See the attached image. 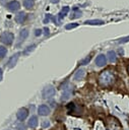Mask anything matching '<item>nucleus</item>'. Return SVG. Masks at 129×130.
<instances>
[{
    "label": "nucleus",
    "mask_w": 129,
    "mask_h": 130,
    "mask_svg": "<svg viewBox=\"0 0 129 130\" xmlns=\"http://www.w3.org/2000/svg\"><path fill=\"white\" fill-rule=\"evenodd\" d=\"M2 75H3V71H2V69H0V81L2 80Z\"/></svg>",
    "instance_id": "c756f323"
},
{
    "label": "nucleus",
    "mask_w": 129,
    "mask_h": 130,
    "mask_svg": "<svg viewBox=\"0 0 129 130\" xmlns=\"http://www.w3.org/2000/svg\"><path fill=\"white\" fill-rule=\"evenodd\" d=\"M18 130H25V126H24L23 124H20V125L18 126Z\"/></svg>",
    "instance_id": "bb28decb"
},
{
    "label": "nucleus",
    "mask_w": 129,
    "mask_h": 130,
    "mask_svg": "<svg viewBox=\"0 0 129 130\" xmlns=\"http://www.w3.org/2000/svg\"><path fill=\"white\" fill-rule=\"evenodd\" d=\"M49 125H50V123H49L48 121H44V122L42 123V126H43V127H48Z\"/></svg>",
    "instance_id": "a878e982"
},
{
    "label": "nucleus",
    "mask_w": 129,
    "mask_h": 130,
    "mask_svg": "<svg viewBox=\"0 0 129 130\" xmlns=\"http://www.w3.org/2000/svg\"><path fill=\"white\" fill-rule=\"evenodd\" d=\"M115 81V75L111 70H104L100 73L98 77V82L103 87H109Z\"/></svg>",
    "instance_id": "f257e3e1"
},
{
    "label": "nucleus",
    "mask_w": 129,
    "mask_h": 130,
    "mask_svg": "<svg viewBox=\"0 0 129 130\" xmlns=\"http://www.w3.org/2000/svg\"><path fill=\"white\" fill-rule=\"evenodd\" d=\"M85 24H93V25H100V24H104L105 22L101 19H91V20H86L84 22Z\"/></svg>",
    "instance_id": "ddd939ff"
},
{
    "label": "nucleus",
    "mask_w": 129,
    "mask_h": 130,
    "mask_svg": "<svg viewBox=\"0 0 129 130\" xmlns=\"http://www.w3.org/2000/svg\"><path fill=\"white\" fill-rule=\"evenodd\" d=\"M34 4H35V1H34V0H23V5H24V7L27 8V9L33 8Z\"/></svg>",
    "instance_id": "dca6fc26"
},
{
    "label": "nucleus",
    "mask_w": 129,
    "mask_h": 130,
    "mask_svg": "<svg viewBox=\"0 0 129 130\" xmlns=\"http://www.w3.org/2000/svg\"><path fill=\"white\" fill-rule=\"evenodd\" d=\"M6 53H7L6 48H5V47H3V46H0V59L4 58V57H5V55H6Z\"/></svg>",
    "instance_id": "6ab92c4d"
},
{
    "label": "nucleus",
    "mask_w": 129,
    "mask_h": 130,
    "mask_svg": "<svg viewBox=\"0 0 129 130\" xmlns=\"http://www.w3.org/2000/svg\"><path fill=\"white\" fill-rule=\"evenodd\" d=\"M38 112H39V114H40L41 116H47V115L50 113V109H49V107L46 106V105H41V106L39 107V109H38Z\"/></svg>",
    "instance_id": "0eeeda50"
},
{
    "label": "nucleus",
    "mask_w": 129,
    "mask_h": 130,
    "mask_svg": "<svg viewBox=\"0 0 129 130\" xmlns=\"http://www.w3.org/2000/svg\"><path fill=\"white\" fill-rule=\"evenodd\" d=\"M37 125H38V118L36 116H31L28 120V126L31 128H35L37 127Z\"/></svg>",
    "instance_id": "f8f14e48"
},
{
    "label": "nucleus",
    "mask_w": 129,
    "mask_h": 130,
    "mask_svg": "<svg viewBox=\"0 0 129 130\" xmlns=\"http://www.w3.org/2000/svg\"><path fill=\"white\" fill-rule=\"evenodd\" d=\"M67 109H68L69 113H72V112H74V110H75V104H73V103H70V104H68V105H67Z\"/></svg>",
    "instance_id": "412c9836"
},
{
    "label": "nucleus",
    "mask_w": 129,
    "mask_h": 130,
    "mask_svg": "<svg viewBox=\"0 0 129 130\" xmlns=\"http://www.w3.org/2000/svg\"><path fill=\"white\" fill-rule=\"evenodd\" d=\"M13 40H14V37L9 31H5V32L1 34V36H0V41L5 45H11Z\"/></svg>",
    "instance_id": "f03ea898"
},
{
    "label": "nucleus",
    "mask_w": 129,
    "mask_h": 130,
    "mask_svg": "<svg viewBox=\"0 0 129 130\" xmlns=\"http://www.w3.org/2000/svg\"><path fill=\"white\" fill-rule=\"evenodd\" d=\"M71 91H72V89H71L70 87L64 89V91H63V93H62V98H61L62 101H66V100H68V99L70 98V95H71Z\"/></svg>",
    "instance_id": "9b49d317"
},
{
    "label": "nucleus",
    "mask_w": 129,
    "mask_h": 130,
    "mask_svg": "<svg viewBox=\"0 0 129 130\" xmlns=\"http://www.w3.org/2000/svg\"><path fill=\"white\" fill-rule=\"evenodd\" d=\"M42 35V29H36L35 30V36H37V37H39V36H41Z\"/></svg>",
    "instance_id": "393cba45"
},
{
    "label": "nucleus",
    "mask_w": 129,
    "mask_h": 130,
    "mask_svg": "<svg viewBox=\"0 0 129 130\" xmlns=\"http://www.w3.org/2000/svg\"><path fill=\"white\" fill-rule=\"evenodd\" d=\"M107 56H108V58H109V60H110L111 62H115L116 59H117L116 53H115L114 51H109L108 54H107Z\"/></svg>",
    "instance_id": "2eb2a0df"
},
{
    "label": "nucleus",
    "mask_w": 129,
    "mask_h": 130,
    "mask_svg": "<svg viewBox=\"0 0 129 130\" xmlns=\"http://www.w3.org/2000/svg\"><path fill=\"white\" fill-rule=\"evenodd\" d=\"M26 19V14L23 12V11H21V12H19L16 16H15V21L17 22V23H23V21Z\"/></svg>",
    "instance_id": "1a4fd4ad"
},
{
    "label": "nucleus",
    "mask_w": 129,
    "mask_h": 130,
    "mask_svg": "<svg viewBox=\"0 0 129 130\" xmlns=\"http://www.w3.org/2000/svg\"><path fill=\"white\" fill-rule=\"evenodd\" d=\"M78 25V23H70V24H67L66 25V29H70V28H74V27H76Z\"/></svg>",
    "instance_id": "5701e85b"
},
{
    "label": "nucleus",
    "mask_w": 129,
    "mask_h": 130,
    "mask_svg": "<svg viewBox=\"0 0 129 130\" xmlns=\"http://www.w3.org/2000/svg\"><path fill=\"white\" fill-rule=\"evenodd\" d=\"M128 72H129V66H128Z\"/></svg>",
    "instance_id": "2f4dec72"
},
{
    "label": "nucleus",
    "mask_w": 129,
    "mask_h": 130,
    "mask_svg": "<svg viewBox=\"0 0 129 130\" xmlns=\"http://www.w3.org/2000/svg\"><path fill=\"white\" fill-rule=\"evenodd\" d=\"M106 63H107V58H106V56H105L104 54H100V55L95 58V64H96L98 66H100V67L105 66Z\"/></svg>",
    "instance_id": "39448f33"
},
{
    "label": "nucleus",
    "mask_w": 129,
    "mask_h": 130,
    "mask_svg": "<svg viewBox=\"0 0 129 130\" xmlns=\"http://www.w3.org/2000/svg\"><path fill=\"white\" fill-rule=\"evenodd\" d=\"M90 59H91V56L89 55V56H87L85 59L81 60V61H80V64H81V65H85V64H87V63L90 61Z\"/></svg>",
    "instance_id": "4be33fe9"
},
{
    "label": "nucleus",
    "mask_w": 129,
    "mask_h": 130,
    "mask_svg": "<svg viewBox=\"0 0 129 130\" xmlns=\"http://www.w3.org/2000/svg\"><path fill=\"white\" fill-rule=\"evenodd\" d=\"M27 115H28V111L25 108H21V109H19L17 111L16 117H17V119L19 121H23V120H25V118L27 117Z\"/></svg>",
    "instance_id": "20e7f679"
},
{
    "label": "nucleus",
    "mask_w": 129,
    "mask_h": 130,
    "mask_svg": "<svg viewBox=\"0 0 129 130\" xmlns=\"http://www.w3.org/2000/svg\"><path fill=\"white\" fill-rule=\"evenodd\" d=\"M51 2H52V3H58L59 0H51Z\"/></svg>",
    "instance_id": "7c9ffc66"
},
{
    "label": "nucleus",
    "mask_w": 129,
    "mask_h": 130,
    "mask_svg": "<svg viewBox=\"0 0 129 130\" xmlns=\"http://www.w3.org/2000/svg\"><path fill=\"white\" fill-rule=\"evenodd\" d=\"M35 47H36V45H31V46H28V47H27V48H26V49L23 51V54H24V55H27V54H28L30 51H33V50L35 49Z\"/></svg>",
    "instance_id": "aec40b11"
},
{
    "label": "nucleus",
    "mask_w": 129,
    "mask_h": 130,
    "mask_svg": "<svg viewBox=\"0 0 129 130\" xmlns=\"http://www.w3.org/2000/svg\"><path fill=\"white\" fill-rule=\"evenodd\" d=\"M44 30H45V35H46V36H48V35H49V29H48L47 27H45V28H44Z\"/></svg>",
    "instance_id": "c85d7f7f"
},
{
    "label": "nucleus",
    "mask_w": 129,
    "mask_h": 130,
    "mask_svg": "<svg viewBox=\"0 0 129 130\" xmlns=\"http://www.w3.org/2000/svg\"><path fill=\"white\" fill-rule=\"evenodd\" d=\"M129 41V37H125V38H122V39H120L119 41H118V43H120V44H123V43H126V42H128Z\"/></svg>",
    "instance_id": "b1692460"
},
{
    "label": "nucleus",
    "mask_w": 129,
    "mask_h": 130,
    "mask_svg": "<svg viewBox=\"0 0 129 130\" xmlns=\"http://www.w3.org/2000/svg\"><path fill=\"white\" fill-rule=\"evenodd\" d=\"M18 56H19V53H16V54H14L13 56L10 57V59H9L8 62H7V66H8L9 68H12V67L15 66V64H16V62H17V59H18Z\"/></svg>",
    "instance_id": "423d86ee"
},
{
    "label": "nucleus",
    "mask_w": 129,
    "mask_h": 130,
    "mask_svg": "<svg viewBox=\"0 0 129 130\" xmlns=\"http://www.w3.org/2000/svg\"><path fill=\"white\" fill-rule=\"evenodd\" d=\"M84 74H85L84 69H78L74 74V79L75 80H80V79H82L84 77Z\"/></svg>",
    "instance_id": "9d476101"
},
{
    "label": "nucleus",
    "mask_w": 129,
    "mask_h": 130,
    "mask_svg": "<svg viewBox=\"0 0 129 130\" xmlns=\"http://www.w3.org/2000/svg\"><path fill=\"white\" fill-rule=\"evenodd\" d=\"M49 20H50V15H49V14H47V17L45 18V20H44V22L46 23V22H47V21H49Z\"/></svg>",
    "instance_id": "cd10ccee"
},
{
    "label": "nucleus",
    "mask_w": 129,
    "mask_h": 130,
    "mask_svg": "<svg viewBox=\"0 0 129 130\" xmlns=\"http://www.w3.org/2000/svg\"><path fill=\"white\" fill-rule=\"evenodd\" d=\"M7 8L10 11H15L19 9V3L18 1H10L9 3H7Z\"/></svg>",
    "instance_id": "6e6552de"
},
{
    "label": "nucleus",
    "mask_w": 129,
    "mask_h": 130,
    "mask_svg": "<svg viewBox=\"0 0 129 130\" xmlns=\"http://www.w3.org/2000/svg\"><path fill=\"white\" fill-rule=\"evenodd\" d=\"M20 39L22 40V39H26L27 38V36H28V30L26 29V28H23V29H21L20 30Z\"/></svg>",
    "instance_id": "a211bd4d"
},
{
    "label": "nucleus",
    "mask_w": 129,
    "mask_h": 130,
    "mask_svg": "<svg viewBox=\"0 0 129 130\" xmlns=\"http://www.w3.org/2000/svg\"><path fill=\"white\" fill-rule=\"evenodd\" d=\"M81 14H82V12H81L80 10H77V9H75V11H74V12H72V14H71L70 18H71V19H73V18H77V17H80V16H81Z\"/></svg>",
    "instance_id": "f3484780"
},
{
    "label": "nucleus",
    "mask_w": 129,
    "mask_h": 130,
    "mask_svg": "<svg viewBox=\"0 0 129 130\" xmlns=\"http://www.w3.org/2000/svg\"><path fill=\"white\" fill-rule=\"evenodd\" d=\"M54 94H55V88H54V86H52V85H48V86H46L44 89H43V92H42V95H43V98L44 99H50V98H52V96H54Z\"/></svg>",
    "instance_id": "7ed1b4c3"
},
{
    "label": "nucleus",
    "mask_w": 129,
    "mask_h": 130,
    "mask_svg": "<svg viewBox=\"0 0 129 130\" xmlns=\"http://www.w3.org/2000/svg\"><path fill=\"white\" fill-rule=\"evenodd\" d=\"M68 11H69V7H68V6L63 7V8L61 9V11L59 12V14H58V15H59V18H60V19H62V18H63V17L68 13Z\"/></svg>",
    "instance_id": "4468645a"
}]
</instances>
